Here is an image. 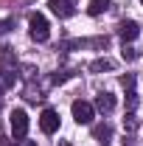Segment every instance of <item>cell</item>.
<instances>
[{"label":"cell","mask_w":143,"mask_h":146,"mask_svg":"<svg viewBox=\"0 0 143 146\" xmlns=\"http://www.w3.org/2000/svg\"><path fill=\"white\" fill-rule=\"evenodd\" d=\"M28 34H31V39H36V42H45V39L51 36V25H48V20L42 17L39 11L28 17Z\"/></svg>","instance_id":"cell-1"},{"label":"cell","mask_w":143,"mask_h":146,"mask_svg":"<svg viewBox=\"0 0 143 146\" xmlns=\"http://www.w3.org/2000/svg\"><path fill=\"white\" fill-rule=\"evenodd\" d=\"M9 124H11V135H14L17 141H23V138L28 135V115H25V110H11Z\"/></svg>","instance_id":"cell-2"},{"label":"cell","mask_w":143,"mask_h":146,"mask_svg":"<svg viewBox=\"0 0 143 146\" xmlns=\"http://www.w3.org/2000/svg\"><path fill=\"white\" fill-rule=\"evenodd\" d=\"M70 112H73V118H76V124H90L93 121V115H95V107L90 104V101H73V107H70Z\"/></svg>","instance_id":"cell-3"},{"label":"cell","mask_w":143,"mask_h":146,"mask_svg":"<svg viewBox=\"0 0 143 146\" xmlns=\"http://www.w3.org/2000/svg\"><path fill=\"white\" fill-rule=\"evenodd\" d=\"M39 129H42L45 135H54L56 129H59V112H56V110H45V112L39 115Z\"/></svg>","instance_id":"cell-4"},{"label":"cell","mask_w":143,"mask_h":146,"mask_svg":"<svg viewBox=\"0 0 143 146\" xmlns=\"http://www.w3.org/2000/svg\"><path fill=\"white\" fill-rule=\"evenodd\" d=\"M51 11H54L56 17L68 20L76 14V0H51Z\"/></svg>","instance_id":"cell-5"},{"label":"cell","mask_w":143,"mask_h":146,"mask_svg":"<svg viewBox=\"0 0 143 146\" xmlns=\"http://www.w3.org/2000/svg\"><path fill=\"white\" fill-rule=\"evenodd\" d=\"M118 34H121L124 42H132L135 36L140 34V28H138V23H135V20H124V23L118 25Z\"/></svg>","instance_id":"cell-6"},{"label":"cell","mask_w":143,"mask_h":146,"mask_svg":"<svg viewBox=\"0 0 143 146\" xmlns=\"http://www.w3.org/2000/svg\"><path fill=\"white\" fill-rule=\"evenodd\" d=\"M95 107L101 110V112H112V110H115V96H112V93H101V96L95 98Z\"/></svg>","instance_id":"cell-7"},{"label":"cell","mask_w":143,"mask_h":146,"mask_svg":"<svg viewBox=\"0 0 143 146\" xmlns=\"http://www.w3.org/2000/svg\"><path fill=\"white\" fill-rule=\"evenodd\" d=\"M107 9H109V0H90V6H87V14L98 17V14H104Z\"/></svg>","instance_id":"cell-8"},{"label":"cell","mask_w":143,"mask_h":146,"mask_svg":"<svg viewBox=\"0 0 143 146\" xmlns=\"http://www.w3.org/2000/svg\"><path fill=\"white\" fill-rule=\"evenodd\" d=\"M90 68H93V70H109V68H112V62H109V59H95Z\"/></svg>","instance_id":"cell-9"},{"label":"cell","mask_w":143,"mask_h":146,"mask_svg":"<svg viewBox=\"0 0 143 146\" xmlns=\"http://www.w3.org/2000/svg\"><path fill=\"white\" fill-rule=\"evenodd\" d=\"M121 56H124V59H129V62H135V59H138V51H135V48H124V51H121Z\"/></svg>","instance_id":"cell-10"},{"label":"cell","mask_w":143,"mask_h":146,"mask_svg":"<svg viewBox=\"0 0 143 146\" xmlns=\"http://www.w3.org/2000/svg\"><path fill=\"white\" fill-rule=\"evenodd\" d=\"M11 25H14V23H11V20H0V34H6V31H9V28H11Z\"/></svg>","instance_id":"cell-11"},{"label":"cell","mask_w":143,"mask_h":146,"mask_svg":"<svg viewBox=\"0 0 143 146\" xmlns=\"http://www.w3.org/2000/svg\"><path fill=\"white\" fill-rule=\"evenodd\" d=\"M107 135H109L107 127H98V129H95V138H107Z\"/></svg>","instance_id":"cell-12"},{"label":"cell","mask_w":143,"mask_h":146,"mask_svg":"<svg viewBox=\"0 0 143 146\" xmlns=\"http://www.w3.org/2000/svg\"><path fill=\"white\" fill-rule=\"evenodd\" d=\"M20 146H36L34 141H20Z\"/></svg>","instance_id":"cell-13"},{"label":"cell","mask_w":143,"mask_h":146,"mask_svg":"<svg viewBox=\"0 0 143 146\" xmlns=\"http://www.w3.org/2000/svg\"><path fill=\"white\" fill-rule=\"evenodd\" d=\"M140 3H143V0H140Z\"/></svg>","instance_id":"cell-14"}]
</instances>
